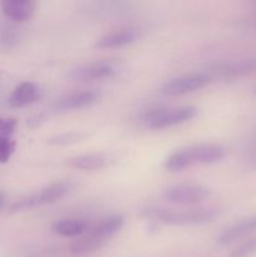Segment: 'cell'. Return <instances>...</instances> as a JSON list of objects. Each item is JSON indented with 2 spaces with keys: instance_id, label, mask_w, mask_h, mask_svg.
I'll list each match as a JSON object with an SVG mask.
<instances>
[{
  "instance_id": "4fadbf2b",
  "label": "cell",
  "mask_w": 256,
  "mask_h": 257,
  "mask_svg": "<svg viewBox=\"0 0 256 257\" xmlns=\"http://www.w3.org/2000/svg\"><path fill=\"white\" fill-rule=\"evenodd\" d=\"M98 98H99V94L93 92V90L73 93V94H69L58 100L54 108L57 112H70V110L83 109V108L94 104Z\"/></svg>"
},
{
  "instance_id": "2e32d148",
  "label": "cell",
  "mask_w": 256,
  "mask_h": 257,
  "mask_svg": "<svg viewBox=\"0 0 256 257\" xmlns=\"http://www.w3.org/2000/svg\"><path fill=\"white\" fill-rule=\"evenodd\" d=\"M123 223H124V218L122 215H110L88 228V232L99 237L104 242H108V240L112 238L123 227Z\"/></svg>"
},
{
  "instance_id": "e0dca14e",
  "label": "cell",
  "mask_w": 256,
  "mask_h": 257,
  "mask_svg": "<svg viewBox=\"0 0 256 257\" xmlns=\"http://www.w3.org/2000/svg\"><path fill=\"white\" fill-rule=\"evenodd\" d=\"M89 228V223L79 218H63L53 223V232L63 237H77L84 235Z\"/></svg>"
},
{
  "instance_id": "ffe728a7",
  "label": "cell",
  "mask_w": 256,
  "mask_h": 257,
  "mask_svg": "<svg viewBox=\"0 0 256 257\" xmlns=\"http://www.w3.org/2000/svg\"><path fill=\"white\" fill-rule=\"evenodd\" d=\"M246 162H247V165L250 166V167L256 168V146L250 151V152H248L247 158H246Z\"/></svg>"
},
{
  "instance_id": "9a60e30c",
  "label": "cell",
  "mask_w": 256,
  "mask_h": 257,
  "mask_svg": "<svg viewBox=\"0 0 256 257\" xmlns=\"http://www.w3.org/2000/svg\"><path fill=\"white\" fill-rule=\"evenodd\" d=\"M18 122L14 118L0 119V163H7L15 151L14 136Z\"/></svg>"
},
{
  "instance_id": "5bb4252c",
  "label": "cell",
  "mask_w": 256,
  "mask_h": 257,
  "mask_svg": "<svg viewBox=\"0 0 256 257\" xmlns=\"http://www.w3.org/2000/svg\"><path fill=\"white\" fill-rule=\"evenodd\" d=\"M256 232V216L253 217L245 218V220L240 221V222L235 223V225L230 226L222 231L217 238V243L220 246H227L230 243L235 242V241L241 240V238L250 236Z\"/></svg>"
},
{
  "instance_id": "9c48e42d",
  "label": "cell",
  "mask_w": 256,
  "mask_h": 257,
  "mask_svg": "<svg viewBox=\"0 0 256 257\" xmlns=\"http://www.w3.org/2000/svg\"><path fill=\"white\" fill-rule=\"evenodd\" d=\"M114 161V158L107 153H89L69 158L67 160V166L80 171H98L109 167Z\"/></svg>"
},
{
  "instance_id": "8992f818",
  "label": "cell",
  "mask_w": 256,
  "mask_h": 257,
  "mask_svg": "<svg viewBox=\"0 0 256 257\" xmlns=\"http://www.w3.org/2000/svg\"><path fill=\"white\" fill-rule=\"evenodd\" d=\"M211 77L206 73H191L181 75L166 82L161 88V93L166 97H181L196 92L208 84Z\"/></svg>"
},
{
  "instance_id": "5b68a950",
  "label": "cell",
  "mask_w": 256,
  "mask_h": 257,
  "mask_svg": "<svg viewBox=\"0 0 256 257\" xmlns=\"http://www.w3.org/2000/svg\"><path fill=\"white\" fill-rule=\"evenodd\" d=\"M211 191L207 187L195 183H180L166 188L162 193L163 200L175 205H196L207 200Z\"/></svg>"
},
{
  "instance_id": "30bf717a",
  "label": "cell",
  "mask_w": 256,
  "mask_h": 257,
  "mask_svg": "<svg viewBox=\"0 0 256 257\" xmlns=\"http://www.w3.org/2000/svg\"><path fill=\"white\" fill-rule=\"evenodd\" d=\"M138 30L135 28H123L103 35L95 43L98 49H115L130 45L138 39Z\"/></svg>"
},
{
  "instance_id": "3957f363",
  "label": "cell",
  "mask_w": 256,
  "mask_h": 257,
  "mask_svg": "<svg viewBox=\"0 0 256 257\" xmlns=\"http://www.w3.org/2000/svg\"><path fill=\"white\" fill-rule=\"evenodd\" d=\"M198 110L192 105H181V107H161L150 109L143 115V124L150 130H166L175 127L193 119Z\"/></svg>"
},
{
  "instance_id": "ba28073f",
  "label": "cell",
  "mask_w": 256,
  "mask_h": 257,
  "mask_svg": "<svg viewBox=\"0 0 256 257\" xmlns=\"http://www.w3.org/2000/svg\"><path fill=\"white\" fill-rule=\"evenodd\" d=\"M256 73V58L236 60V62L220 64L212 70L210 77L213 79L236 80Z\"/></svg>"
},
{
  "instance_id": "8fae6325",
  "label": "cell",
  "mask_w": 256,
  "mask_h": 257,
  "mask_svg": "<svg viewBox=\"0 0 256 257\" xmlns=\"http://www.w3.org/2000/svg\"><path fill=\"white\" fill-rule=\"evenodd\" d=\"M42 98V89L37 83L25 82L13 90L9 104L13 108H24L37 103Z\"/></svg>"
},
{
  "instance_id": "277c9868",
  "label": "cell",
  "mask_w": 256,
  "mask_h": 257,
  "mask_svg": "<svg viewBox=\"0 0 256 257\" xmlns=\"http://www.w3.org/2000/svg\"><path fill=\"white\" fill-rule=\"evenodd\" d=\"M70 188H72L70 183L65 182V181L50 183L47 187L42 188L39 192L34 193V195L29 196V197L15 203L13 211H27L35 207H40V206L52 205V203H55L59 200H62L65 195H68Z\"/></svg>"
},
{
  "instance_id": "52a82bcc",
  "label": "cell",
  "mask_w": 256,
  "mask_h": 257,
  "mask_svg": "<svg viewBox=\"0 0 256 257\" xmlns=\"http://www.w3.org/2000/svg\"><path fill=\"white\" fill-rule=\"evenodd\" d=\"M117 65L108 60L89 63L72 69L69 77L75 82H93L112 78L117 73Z\"/></svg>"
},
{
  "instance_id": "6da1fadb",
  "label": "cell",
  "mask_w": 256,
  "mask_h": 257,
  "mask_svg": "<svg viewBox=\"0 0 256 257\" xmlns=\"http://www.w3.org/2000/svg\"><path fill=\"white\" fill-rule=\"evenodd\" d=\"M226 148L216 143H202L182 148L168 156L165 161V168L168 172H181L195 166L212 165L226 157Z\"/></svg>"
},
{
  "instance_id": "7a4b0ae2",
  "label": "cell",
  "mask_w": 256,
  "mask_h": 257,
  "mask_svg": "<svg viewBox=\"0 0 256 257\" xmlns=\"http://www.w3.org/2000/svg\"><path fill=\"white\" fill-rule=\"evenodd\" d=\"M148 218L171 226L203 225L215 220L218 215L216 208H198V210H163L150 208L143 212Z\"/></svg>"
},
{
  "instance_id": "d6986e66",
  "label": "cell",
  "mask_w": 256,
  "mask_h": 257,
  "mask_svg": "<svg viewBox=\"0 0 256 257\" xmlns=\"http://www.w3.org/2000/svg\"><path fill=\"white\" fill-rule=\"evenodd\" d=\"M256 253V237L248 238L231 252L230 257H251Z\"/></svg>"
},
{
  "instance_id": "7c38bea8",
  "label": "cell",
  "mask_w": 256,
  "mask_h": 257,
  "mask_svg": "<svg viewBox=\"0 0 256 257\" xmlns=\"http://www.w3.org/2000/svg\"><path fill=\"white\" fill-rule=\"evenodd\" d=\"M2 8L5 17L10 20L24 23L34 15L37 3L33 0H4Z\"/></svg>"
},
{
  "instance_id": "ac0fdd59",
  "label": "cell",
  "mask_w": 256,
  "mask_h": 257,
  "mask_svg": "<svg viewBox=\"0 0 256 257\" xmlns=\"http://www.w3.org/2000/svg\"><path fill=\"white\" fill-rule=\"evenodd\" d=\"M87 137L85 133L82 132H68V133H62V135H58L55 137L50 138L48 141L50 146H69V145H75L78 142H82L84 138Z\"/></svg>"
},
{
  "instance_id": "44dd1931",
  "label": "cell",
  "mask_w": 256,
  "mask_h": 257,
  "mask_svg": "<svg viewBox=\"0 0 256 257\" xmlns=\"http://www.w3.org/2000/svg\"><path fill=\"white\" fill-rule=\"evenodd\" d=\"M4 202H5L4 195H3V193H0V208H2L3 206H4Z\"/></svg>"
}]
</instances>
